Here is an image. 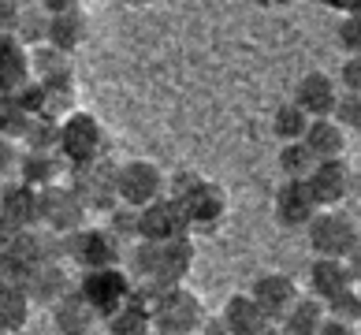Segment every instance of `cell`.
Returning a JSON list of instances; mask_svg holds the SVG:
<instances>
[{
    "label": "cell",
    "mask_w": 361,
    "mask_h": 335,
    "mask_svg": "<svg viewBox=\"0 0 361 335\" xmlns=\"http://www.w3.org/2000/svg\"><path fill=\"white\" fill-rule=\"evenodd\" d=\"M168 194L183 205L190 235H216L231 217V197L220 183H212L197 171H176L168 183Z\"/></svg>",
    "instance_id": "1"
},
{
    "label": "cell",
    "mask_w": 361,
    "mask_h": 335,
    "mask_svg": "<svg viewBox=\"0 0 361 335\" xmlns=\"http://www.w3.org/2000/svg\"><path fill=\"white\" fill-rule=\"evenodd\" d=\"M130 264V279L135 284H164L176 287L186 284L194 272V235L183 238H168V243H135L130 257H123Z\"/></svg>",
    "instance_id": "2"
},
{
    "label": "cell",
    "mask_w": 361,
    "mask_h": 335,
    "mask_svg": "<svg viewBox=\"0 0 361 335\" xmlns=\"http://www.w3.org/2000/svg\"><path fill=\"white\" fill-rule=\"evenodd\" d=\"M138 298L145 302V310L153 317L157 335H194L205 324V302L186 287H164V284H135Z\"/></svg>",
    "instance_id": "3"
},
{
    "label": "cell",
    "mask_w": 361,
    "mask_h": 335,
    "mask_svg": "<svg viewBox=\"0 0 361 335\" xmlns=\"http://www.w3.org/2000/svg\"><path fill=\"white\" fill-rule=\"evenodd\" d=\"M56 153L68 160V168L93 164V160L112 157L109 127H104L93 112L78 109V112H71L68 119H60V145H56Z\"/></svg>",
    "instance_id": "4"
},
{
    "label": "cell",
    "mask_w": 361,
    "mask_h": 335,
    "mask_svg": "<svg viewBox=\"0 0 361 335\" xmlns=\"http://www.w3.org/2000/svg\"><path fill=\"white\" fill-rule=\"evenodd\" d=\"M310 250L317 257H343L357 268V253H361V235H357V220L346 217L343 209H320L305 227Z\"/></svg>",
    "instance_id": "5"
},
{
    "label": "cell",
    "mask_w": 361,
    "mask_h": 335,
    "mask_svg": "<svg viewBox=\"0 0 361 335\" xmlns=\"http://www.w3.org/2000/svg\"><path fill=\"white\" fill-rule=\"evenodd\" d=\"M60 250L71 264H78L82 272H93V268H116L123 264V243L109 231V227H78L71 235H60Z\"/></svg>",
    "instance_id": "6"
},
{
    "label": "cell",
    "mask_w": 361,
    "mask_h": 335,
    "mask_svg": "<svg viewBox=\"0 0 361 335\" xmlns=\"http://www.w3.org/2000/svg\"><path fill=\"white\" fill-rule=\"evenodd\" d=\"M168 194V176L157 160H127V164H116V197L119 205L130 209H145L149 201Z\"/></svg>",
    "instance_id": "7"
},
{
    "label": "cell",
    "mask_w": 361,
    "mask_h": 335,
    "mask_svg": "<svg viewBox=\"0 0 361 335\" xmlns=\"http://www.w3.org/2000/svg\"><path fill=\"white\" fill-rule=\"evenodd\" d=\"M75 291L82 294L90 310L104 320L109 313H116L119 305L130 298V294H135V279L127 276L123 264H116V268H93V272H82V279H78Z\"/></svg>",
    "instance_id": "8"
},
{
    "label": "cell",
    "mask_w": 361,
    "mask_h": 335,
    "mask_svg": "<svg viewBox=\"0 0 361 335\" xmlns=\"http://www.w3.org/2000/svg\"><path fill=\"white\" fill-rule=\"evenodd\" d=\"M86 205L68 183H52L45 190H37V227H45L52 235H71L78 227H86Z\"/></svg>",
    "instance_id": "9"
},
{
    "label": "cell",
    "mask_w": 361,
    "mask_h": 335,
    "mask_svg": "<svg viewBox=\"0 0 361 335\" xmlns=\"http://www.w3.org/2000/svg\"><path fill=\"white\" fill-rule=\"evenodd\" d=\"M68 171H71L68 186L78 194V201L86 205V212H109L112 205H119L112 157L93 160V164H78V168H68Z\"/></svg>",
    "instance_id": "10"
},
{
    "label": "cell",
    "mask_w": 361,
    "mask_h": 335,
    "mask_svg": "<svg viewBox=\"0 0 361 335\" xmlns=\"http://www.w3.org/2000/svg\"><path fill=\"white\" fill-rule=\"evenodd\" d=\"M305 186L317 201V209H339L346 197L354 194L357 176L350 168V160L339 157V160H317V168L305 176Z\"/></svg>",
    "instance_id": "11"
},
{
    "label": "cell",
    "mask_w": 361,
    "mask_h": 335,
    "mask_svg": "<svg viewBox=\"0 0 361 335\" xmlns=\"http://www.w3.org/2000/svg\"><path fill=\"white\" fill-rule=\"evenodd\" d=\"M183 235H190V224H186L183 205L171 194L138 209V238L142 243H168V238H183Z\"/></svg>",
    "instance_id": "12"
},
{
    "label": "cell",
    "mask_w": 361,
    "mask_h": 335,
    "mask_svg": "<svg viewBox=\"0 0 361 335\" xmlns=\"http://www.w3.org/2000/svg\"><path fill=\"white\" fill-rule=\"evenodd\" d=\"M253 302H257V310L272 320V324H279V317H283L294 302L302 298V287L294 284V279L287 272H264L253 279V287L246 291Z\"/></svg>",
    "instance_id": "13"
},
{
    "label": "cell",
    "mask_w": 361,
    "mask_h": 335,
    "mask_svg": "<svg viewBox=\"0 0 361 335\" xmlns=\"http://www.w3.org/2000/svg\"><path fill=\"white\" fill-rule=\"evenodd\" d=\"M19 287L26 291L30 305H52L60 294L71 291V279L60 261H30L19 276Z\"/></svg>",
    "instance_id": "14"
},
{
    "label": "cell",
    "mask_w": 361,
    "mask_h": 335,
    "mask_svg": "<svg viewBox=\"0 0 361 335\" xmlns=\"http://www.w3.org/2000/svg\"><path fill=\"white\" fill-rule=\"evenodd\" d=\"M272 209H276L279 227H287V231H305L310 220L320 212L313 194H310V186H305V179H283V186L276 190Z\"/></svg>",
    "instance_id": "15"
},
{
    "label": "cell",
    "mask_w": 361,
    "mask_h": 335,
    "mask_svg": "<svg viewBox=\"0 0 361 335\" xmlns=\"http://www.w3.org/2000/svg\"><path fill=\"white\" fill-rule=\"evenodd\" d=\"M343 97L339 83L331 78L328 71H310L302 75L298 90H294V104L310 116V119H328L331 112H336V101Z\"/></svg>",
    "instance_id": "16"
},
{
    "label": "cell",
    "mask_w": 361,
    "mask_h": 335,
    "mask_svg": "<svg viewBox=\"0 0 361 335\" xmlns=\"http://www.w3.org/2000/svg\"><path fill=\"white\" fill-rule=\"evenodd\" d=\"M346 287H357V268L343 257H313L310 264V294L320 302L336 298Z\"/></svg>",
    "instance_id": "17"
},
{
    "label": "cell",
    "mask_w": 361,
    "mask_h": 335,
    "mask_svg": "<svg viewBox=\"0 0 361 335\" xmlns=\"http://www.w3.org/2000/svg\"><path fill=\"white\" fill-rule=\"evenodd\" d=\"M49 310H52V324H56L60 335H93V328L101 324V317L90 310L86 298L75 287L68 294H60Z\"/></svg>",
    "instance_id": "18"
},
{
    "label": "cell",
    "mask_w": 361,
    "mask_h": 335,
    "mask_svg": "<svg viewBox=\"0 0 361 335\" xmlns=\"http://www.w3.org/2000/svg\"><path fill=\"white\" fill-rule=\"evenodd\" d=\"M30 78L42 86H75V56L52 45L30 49Z\"/></svg>",
    "instance_id": "19"
},
{
    "label": "cell",
    "mask_w": 361,
    "mask_h": 335,
    "mask_svg": "<svg viewBox=\"0 0 361 335\" xmlns=\"http://www.w3.org/2000/svg\"><path fill=\"white\" fill-rule=\"evenodd\" d=\"M30 83V49L16 34H0V93H16Z\"/></svg>",
    "instance_id": "20"
},
{
    "label": "cell",
    "mask_w": 361,
    "mask_h": 335,
    "mask_svg": "<svg viewBox=\"0 0 361 335\" xmlns=\"http://www.w3.org/2000/svg\"><path fill=\"white\" fill-rule=\"evenodd\" d=\"M220 324L227 335H261L264 328L272 324L269 317L257 310V302L250 298V294H231V298L224 302V313H220Z\"/></svg>",
    "instance_id": "21"
},
{
    "label": "cell",
    "mask_w": 361,
    "mask_h": 335,
    "mask_svg": "<svg viewBox=\"0 0 361 335\" xmlns=\"http://www.w3.org/2000/svg\"><path fill=\"white\" fill-rule=\"evenodd\" d=\"M16 171H19V183L34 186V190H45V186H52V183L63 179L68 160H63L60 153H30V150H23Z\"/></svg>",
    "instance_id": "22"
},
{
    "label": "cell",
    "mask_w": 361,
    "mask_h": 335,
    "mask_svg": "<svg viewBox=\"0 0 361 335\" xmlns=\"http://www.w3.org/2000/svg\"><path fill=\"white\" fill-rule=\"evenodd\" d=\"M0 220L11 227H37V190L26 183H8L0 190Z\"/></svg>",
    "instance_id": "23"
},
{
    "label": "cell",
    "mask_w": 361,
    "mask_h": 335,
    "mask_svg": "<svg viewBox=\"0 0 361 335\" xmlns=\"http://www.w3.org/2000/svg\"><path fill=\"white\" fill-rule=\"evenodd\" d=\"M90 37V19L86 11H63V16H49V30H45V45L60 49V52H71L82 49V42Z\"/></svg>",
    "instance_id": "24"
},
{
    "label": "cell",
    "mask_w": 361,
    "mask_h": 335,
    "mask_svg": "<svg viewBox=\"0 0 361 335\" xmlns=\"http://www.w3.org/2000/svg\"><path fill=\"white\" fill-rule=\"evenodd\" d=\"M302 142L310 145V153L317 160H339V157H346V150H350V134H346L331 116L328 119H313Z\"/></svg>",
    "instance_id": "25"
},
{
    "label": "cell",
    "mask_w": 361,
    "mask_h": 335,
    "mask_svg": "<svg viewBox=\"0 0 361 335\" xmlns=\"http://www.w3.org/2000/svg\"><path fill=\"white\" fill-rule=\"evenodd\" d=\"M324 320H328L324 302L313 298V294H302V298L294 302L283 317H279V324H276V328L283 331V335H317Z\"/></svg>",
    "instance_id": "26"
},
{
    "label": "cell",
    "mask_w": 361,
    "mask_h": 335,
    "mask_svg": "<svg viewBox=\"0 0 361 335\" xmlns=\"http://www.w3.org/2000/svg\"><path fill=\"white\" fill-rule=\"evenodd\" d=\"M104 324H109V335H157L153 317H149V310H145V302L138 298V291L130 294L116 313L104 317Z\"/></svg>",
    "instance_id": "27"
},
{
    "label": "cell",
    "mask_w": 361,
    "mask_h": 335,
    "mask_svg": "<svg viewBox=\"0 0 361 335\" xmlns=\"http://www.w3.org/2000/svg\"><path fill=\"white\" fill-rule=\"evenodd\" d=\"M16 142H19V150H30V153H56L60 123L49 119V116H42V112H34V116H26V123H23Z\"/></svg>",
    "instance_id": "28"
},
{
    "label": "cell",
    "mask_w": 361,
    "mask_h": 335,
    "mask_svg": "<svg viewBox=\"0 0 361 335\" xmlns=\"http://www.w3.org/2000/svg\"><path fill=\"white\" fill-rule=\"evenodd\" d=\"M30 298L19 284H0V331L16 335L30 324Z\"/></svg>",
    "instance_id": "29"
},
{
    "label": "cell",
    "mask_w": 361,
    "mask_h": 335,
    "mask_svg": "<svg viewBox=\"0 0 361 335\" xmlns=\"http://www.w3.org/2000/svg\"><path fill=\"white\" fill-rule=\"evenodd\" d=\"M42 86V83H37ZM37 112L49 119H68L71 112H78V90L75 86H42V97H37Z\"/></svg>",
    "instance_id": "30"
},
{
    "label": "cell",
    "mask_w": 361,
    "mask_h": 335,
    "mask_svg": "<svg viewBox=\"0 0 361 335\" xmlns=\"http://www.w3.org/2000/svg\"><path fill=\"white\" fill-rule=\"evenodd\" d=\"M310 123H313V119L305 116L294 101L279 104L276 116H272V130H276V138H279V142H302V138H305V130H310Z\"/></svg>",
    "instance_id": "31"
},
{
    "label": "cell",
    "mask_w": 361,
    "mask_h": 335,
    "mask_svg": "<svg viewBox=\"0 0 361 335\" xmlns=\"http://www.w3.org/2000/svg\"><path fill=\"white\" fill-rule=\"evenodd\" d=\"M313 168H317V157L310 153V145L283 142V150H279V171H283V179H305Z\"/></svg>",
    "instance_id": "32"
},
{
    "label": "cell",
    "mask_w": 361,
    "mask_h": 335,
    "mask_svg": "<svg viewBox=\"0 0 361 335\" xmlns=\"http://www.w3.org/2000/svg\"><path fill=\"white\" fill-rule=\"evenodd\" d=\"M45 30H49V16L37 4H30V8L19 11V23L11 34H16L26 49H34V45H45Z\"/></svg>",
    "instance_id": "33"
},
{
    "label": "cell",
    "mask_w": 361,
    "mask_h": 335,
    "mask_svg": "<svg viewBox=\"0 0 361 335\" xmlns=\"http://www.w3.org/2000/svg\"><path fill=\"white\" fill-rule=\"evenodd\" d=\"M324 313H328V320H339V324L357 328V320H361V294H357V287H346L343 294L328 298Z\"/></svg>",
    "instance_id": "34"
},
{
    "label": "cell",
    "mask_w": 361,
    "mask_h": 335,
    "mask_svg": "<svg viewBox=\"0 0 361 335\" xmlns=\"http://www.w3.org/2000/svg\"><path fill=\"white\" fill-rule=\"evenodd\" d=\"M109 231L119 238V243H138V209L130 205H112L109 209Z\"/></svg>",
    "instance_id": "35"
},
{
    "label": "cell",
    "mask_w": 361,
    "mask_h": 335,
    "mask_svg": "<svg viewBox=\"0 0 361 335\" xmlns=\"http://www.w3.org/2000/svg\"><path fill=\"white\" fill-rule=\"evenodd\" d=\"M26 112L16 93H0V134H8V138H19V130L26 123Z\"/></svg>",
    "instance_id": "36"
},
{
    "label": "cell",
    "mask_w": 361,
    "mask_h": 335,
    "mask_svg": "<svg viewBox=\"0 0 361 335\" xmlns=\"http://www.w3.org/2000/svg\"><path fill=\"white\" fill-rule=\"evenodd\" d=\"M331 119H336L346 134H357L361 130V93H343V97L336 101Z\"/></svg>",
    "instance_id": "37"
},
{
    "label": "cell",
    "mask_w": 361,
    "mask_h": 335,
    "mask_svg": "<svg viewBox=\"0 0 361 335\" xmlns=\"http://www.w3.org/2000/svg\"><path fill=\"white\" fill-rule=\"evenodd\" d=\"M339 90L343 93H361V52H354V56H346L343 71H339Z\"/></svg>",
    "instance_id": "38"
},
{
    "label": "cell",
    "mask_w": 361,
    "mask_h": 335,
    "mask_svg": "<svg viewBox=\"0 0 361 335\" xmlns=\"http://www.w3.org/2000/svg\"><path fill=\"white\" fill-rule=\"evenodd\" d=\"M339 42H343V49L354 52L361 49V16H343V23H339Z\"/></svg>",
    "instance_id": "39"
},
{
    "label": "cell",
    "mask_w": 361,
    "mask_h": 335,
    "mask_svg": "<svg viewBox=\"0 0 361 335\" xmlns=\"http://www.w3.org/2000/svg\"><path fill=\"white\" fill-rule=\"evenodd\" d=\"M19 142L8 138V134H0V176H11V171L19 168Z\"/></svg>",
    "instance_id": "40"
},
{
    "label": "cell",
    "mask_w": 361,
    "mask_h": 335,
    "mask_svg": "<svg viewBox=\"0 0 361 335\" xmlns=\"http://www.w3.org/2000/svg\"><path fill=\"white\" fill-rule=\"evenodd\" d=\"M19 11H23L19 0H0V34H11V30H16Z\"/></svg>",
    "instance_id": "41"
},
{
    "label": "cell",
    "mask_w": 361,
    "mask_h": 335,
    "mask_svg": "<svg viewBox=\"0 0 361 335\" xmlns=\"http://www.w3.org/2000/svg\"><path fill=\"white\" fill-rule=\"evenodd\" d=\"M37 8H42L45 16H63V11H78L82 0H37Z\"/></svg>",
    "instance_id": "42"
},
{
    "label": "cell",
    "mask_w": 361,
    "mask_h": 335,
    "mask_svg": "<svg viewBox=\"0 0 361 335\" xmlns=\"http://www.w3.org/2000/svg\"><path fill=\"white\" fill-rule=\"evenodd\" d=\"M317 335H357V328H350V324H339V320H324Z\"/></svg>",
    "instance_id": "43"
},
{
    "label": "cell",
    "mask_w": 361,
    "mask_h": 335,
    "mask_svg": "<svg viewBox=\"0 0 361 335\" xmlns=\"http://www.w3.org/2000/svg\"><path fill=\"white\" fill-rule=\"evenodd\" d=\"M257 4H261V8H287L290 0H257Z\"/></svg>",
    "instance_id": "44"
},
{
    "label": "cell",
    "mask_w": 361,
    "mask_h": 335,
    "mask_svg": "<svg viewBox=\"0 0 361 335\" xmlns=\"http://www.w3.org/2000/svg\"><path fill=\"white\" fill-rule=\"evenodd\" d=\"M127 8H149V4H157V0H123Z\"/></svg>",
    "instance_id": "45"
},
{
    "label": "cell",
    "mask_w": 361,
    "mask_h": 335,
    "mask_svg": "<svg viewBox=\"0 0 361 335\" xmlns=\"http://www.w3.org/2000/svg\"><path fill=\"white\" fill-rule=\"evenodd\" d=\"M261 335H283V331H279V328H276V324H269V328H264V331H261Z\"/></svg>",
    "instance_id": "46"
}]
</instances>
